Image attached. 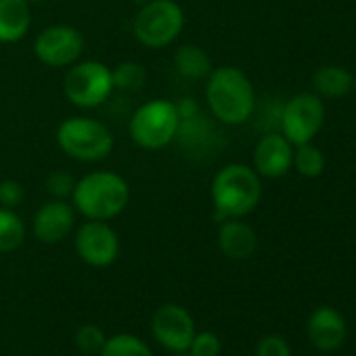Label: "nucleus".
<instances>
[{"mask_svg": "<svg viewBox=\"0 0 356 356\" xmlns=\"http://www.w3.org/2000/svg\"><path fill=\"white\" fill-rule=\"evenodd\" d=\"M206 103L220 124L241 126L256 111L254 84L235 65L214 67L206 78Z\"/></svg>", "mask_w": 356, "mask_h": 356, "instance_id": "nucleus-1", "label": "nucleus"}, {"mask_svg": "<svg viewBox=\"0 0 356 356\" xmlns=\"http://www.w3.org/2000/svg\"><path fill=\"white\" fill-rule=\"evenodd\" d=\"M210 197L216 222L245 218L260 204L262 181L252 165L227 163L212 178Z\"/></svg>", "mask_w": 356, "mask_h": 356, "instance_id": "nucleus-2", "label": "nucleus"}, {"mask_svg": "<svg viewBox=\"0 0 356 356\" xmlns=\"http://www.w3.org/2000/svg\"><path fill=\"white\" fill-rule=\"evenodd\" d=\"M130 202V185L111 170H95L76 181L72 206L86 220H111L120 216Z\"/></svg>", "mask_w": 356, "mask_h": 356, "instance_id": "nucleus-3", "label": "nucleus"}, {"mask_svg": "<svg viewBox=\"0 0 356 356\" xmlns=\"http://www.w3.org/2000/svg\"><path fill=\"white\" fill-rule=\"evenodd\" d=\"M57 145L59 149L76 159V161H101L105 157H109V153L113 151V134L111 130L88 115H72L65 118L59 126H57Z\"/></svg>", "mask_w": 356, "mask_h": 356, "instance_id": "nucleus-4", "label": "nucleus"}, {"mask_svg": "<svg viewBox=\"0 0 356 356\" xmlns=\"http://www.w3.org/2000/svg\"><path fill=\"white\" fill-rule=\"evenodd\" d=\"M181 118L176 105L170 99H151L145 101L132 113L128 122V134L132 143L147 151H157L176 140Z\"/></svg>", "mask_w": 356, "mask_h": 356, "instance_id": "nucleus-5", "label": "nucleus"}, {"mask_svg": "<svg viewBox=\"0 0 356 356\" xmlns=\"http://www.w3.org/2000/svg\"><path fill=\"white\" fill-rule=\"evenodd\" d=\"M185 22L176 0H147L132 19V34L147 49H165L183 34Z\"/></svg>", "mask_w": 356, "mask_h": 356, "instance_id": "nucleus-6", "label": "nucleus"}, {"mask_svg": "<svg viewBox=\"0 0 356 356\" xmlns=\"http://www.w3.org/2000/svg\"><path fill=\"white\" fill-rule=\"evenodd\" d=\"M113 90L111 67L95 59L76 61L63 78V95L78 109H97Z\"/></svg>", "mask_w": 356, "mask_h": 356, "instance_id": "nucleus-7", "label": "nucleus"}, {"mask_svg": "<svg viewBox=\"0 0 356 356\" xmlns=\"http://www.w3.org/2000/svg\"><path fill=\"white\" fill-rule=\"evenodd\" d=\"M84 49H86L84 34L78 28L67 26V24L49 26L40 30L34 40L36 59L42 65L55 67V70H63L80 61L84 55Z\"/></svg>", "mask_w": 356, "mask_h": 356, "instance_id": "nucleus-8", "label": "nucleus"}, {"mask_svg": "<svg viewBox=\"0 0 356 356\" xmlns=\"http://www.w3.org/2000/svg\"><path fill=\"white\" fill-rule=\"evenodd\" d=\"M325 122V105L318 95L300 92L285 101L281 113V134L293 145L312 143Z\"/></svg>", "mask_w": 356, "mask_h": 356, "instance_id": "nucleus-9", "label": "nucleus"}, {"mask_svg": "<svg viewBox=\"0 0 356 356\" xmlns=\"http://www.w3.org/2000/svg\"><path fill=\"white\" fill-rule=\"evenodd\" d=\"M76 254L92 268L111 266L120 256V237L107 220H86L74 237Z\"/></svg>", "mask_w": 356, "mask_h": 356, "instance_id": "nucleus-10", "label": "nucleus"}, {"mask_svg": "<svg viewBox=\"0 0 356 356\" xmlns=\"http://www.w3.org/2000/svg\"><path fill=\"white\" fill-rule=\"evenodd\" d=\"M151 333L161 348L174 354L189 352L195 337V321L187 308L178 304H163L151 318Z\"/></svg>", "mask_w": 356, "mask_h": 356, "instance_id": "nucleus-11", "label": "nucleus"}, {"mask_svg": "<svg viewBox=\"0 0 356 356\" xmlns=\"http://www.w3.org/2000/svg\"><path fill=\"white\" fill-rule=\"evenodd\" d=\"M76 227V210L67 200H49L44 202L32 220V233L38 241L47 245L61 243L70 237Z\"/></svg>", "mask_w": 356, "mask_h": 356, "instance_id": "nucleus-12", "label": "nucleus"}, {"mask_svg": "<svg viewBox=\"0 0 356 356\" xmlns=\"http://www.w3.org/2000/svg\"><path fill=\"white\" fill-rule=\"evenodd\" d=\"M293 165V145L281 132H266L254 147V170L260 178H281Z\"/></svg>", "mask_w": 356, "mask_h": 356, "instance_id": "nucleus-13", "label": "nucleus"}, {"mask_svg": "<svg viewBox=\"0 0 356 356\" xmlns=\"http://www.w3.org/2000/svg\"><path fill=\"white\" fill-rule=\"evenodd\" d=\"M310 343L321 352H335L346 341V318L333 306H318L306 323Z\"/></svg>", "mask_w": 356, "mask_h": 356, "instance_id": "nucleus-14", "label": "nucleus"}, {"mask_svg": "<svg viewBox=\"0 0 356 356\" xmlns=\"http://www.w3.org/2000/svg\"><path fill=\"white\" fill-rule=\"evenodd\" d=\"M218 248L231 260H248L258 248L256 231L241 218L222 220L218 229Z\"/></svg>", "mask_w": 356, "mask_h": 356, "instance_id": "nucleus-15", "label": "nucleus"}, {"mask_svg": "<svg viewBox=\"0 0 356 356\" xmlns=\"http://www.w3.org/2000/svg\"><path fill=\"white\" fill-rule=\"evenodd\" d=\"M32 28L30 0H0V44H15Z\"/></svg>", "mask_w": 356, "mask_h": 356, "instance_id": "nucleus-16", "label": "nucleus"}, {"mask_svg": "<svg viewBox=\"0 0 356 356\" xmlns=\"http://www.w3.org/2000/svg\"><path fill=\"white\" fill-rule=\"evenodd\" d=\"M172 63L176 74L185 80H206L214 70L210 55L197 44H183L174 53Z\"/></svg>", "mask_w": 356, "mask_h": 356, "instance_id": "nucleus-17", "label": "nucleus"}, {"mask_svg": "<svg viewBox=\"0 0 356 356\" xmlns=\"http://www.w3.org/2000/svg\"><path fill=\"white\" fill-rule=\"evenodd\" d=\"M312 86L318 97L341 99L354 86V76L341 65H323L312 76Z\"/></svg>", "mask_w": 356, "mask_h": 356, "instance_id": "nucleus-18", "label": "nucleus"}, {"mask_svg": "<svg viewBox=\"0 0 356 356\" xmlns=\"http://www.w3.org/2000/svg\"><path fill=\"white\" fill-rule=\"evenodd\" d=\"M26 233L24 218L15 210L0 206V254L17 252L26 241Z\"/></svg>", "mask_w": 356, "mask_h": 356, "instance_id": "nucleus-19", "label": "nucleus"}, {"mask_svg": "<svg viewBox=\"0 0 356 356\" xmlns=\"http://www.w3.org/2000/svg\"><path fill=\"white\" fill-rule=\"evenodd\" d=\"M113 88L122 92H136L147 84V70L138 61H122L111 67Z\"/></svg>", "mask_w": 356, "mask_h": 356, "instance_id": "nucleus-20", "label": "nucleus"}, {"mask_svg": "<svg viewBox=\"0 0 356 356\" xmlns=\"http://www.w3.org/2000/svg\"><path fill=\"white\" fill-rule=\"evenodd\" d=\"M99 356H153V352L140 337L130 333H120L105 341Z\"/></svg>", "mask_w": 356, "mask_h": 356, "instance_id": "nucleus-21", "label": "nucleus"}, {"mask_svg": "<svg viewBox=\"0 0 356 356\" xmlns=\"http://www.w3.org/2000/svg\"><path fill=\"white\" fill-rule=\"evenodd\" d=\"M293 165L296 170L306 176V178H316L323 174L325 170V155L318 147H314L312 143L306 145H298V149L293 151Z\"/></svg>", "mask_w": 356, "mask_h": 356, "instance_id": "nucleus-22", "label": "nucleus"}, {"mask_svg": "<svg viewBox=\"0 0 356 356\" xmlns=\"http://www.w3.org/2000/svg\"><path fill=\"white\" fill-rule=\"evenodd\" d=\"M105 341H107V337H105L103 329L99 325H92V323L82 325L76 333V346L82 354H90V356L97 354L99 356Z\"/></svg>", "mask_w": 356, "mask_h": 356, "instance_id": "nucleus-23", "label": "nucleus"}, {"mask_svg": "<svg viewBox=\"0 0 356 356\" xmlns=\"http://www.w3.org/2000/svg\"><path fill=\"white\" fill-rule=\"evenodd\" d=\"M44 187L53 200H70L76 187V178L65 170H53L47 174Z\"/></svg>", "mask_w": 356, "mask_h": 356, "instance_id": "nucleus-24", "label": "nucleus"}, {"mask_svg": "<svg viewBox=\"0 0 356 356\" xmlns=\"http://www.w3.org/2000/svg\"><path fill=\"white\" fill-rule=\"evenodd\" d=\"M220 350H222V341L212 331L195 333V337L189 346L191 356H220Z\"/></svg>", "mask_w": 356, "mask_h": 356, "instance_id": "nucleus-25", "label": "nucleus"}, {"mask_svg": "<svg viewBox=\"0 0 356 356\" xmlns=\"http://www.w3.org/2000/svg\"><path fill=\"white\" fill-rule=\"evenodd\" d=\"M26 197V189L19 181H13V178H5L0 181V206L3 208H11L15 210Z\"/></svg>", "mask_w": 356, "mask_h": 356, "instance_id": "nucleus-26", "label": "nucleus"}, {"mask_svg": "<svg viewBox=\"0 0 356 356\" xmlns=\"http://www.w3.org/2000/svg\"><path fill=\"white\" fill-rule=\"evenodd\" d=\"M256 356H291L289 343L279 335H266L256 346Z\"/></svg>", "mask_w": 356, "mask_h": 356, "instance_id": "nucleus-27", "label": "nucleus"}, {"mask_svg": "<svg viewBox=\"0 0 356 356\" xmlns=\"http://www.w3.org/2000/svg\"><path fill=\"white\" fill-rule=\"evenodd\" d=\"M174 105H176V111H178V118H181V120H189V118H195L197 113H202L200 103L195 99H191V97L174 101Z\"/></svg>", "mask_w": 356, "mask_h": 356, "instance_id": "nucleus-28", "label": "nucleus"}, {"mask_svg": "<svg viewBox=\"0 0 356 356\" xmlns=\"http://www.w3.org/2000/svg\"><path fill=\"white\" fill-rule=\"evenodd\" d=\"M174 356H191L189 352H181V354H174Z\"/></svg>", "mask_w": 356, "mask_h": 356, "instance_id": "nucleus-29", "label": "nucleus"}, {"mask_svg": "<svg viewBox=\"0 0 356 356\" xmlns=\"http://www.w3.org/2000/svg\"><path fill=\"white\" fill-rule=\"evenodd\" d=\"M352 90L356 92V76H354V86H352Z\"/></svg>", "mask_w": 356, "mask_h": 356, "instance_id": "nucleus-30", "label": "nucleus"}, {"mask_svg": "<svg viewBox=\"0 0 356 356\" xmlns=\"http://www.w3.org/2000/svg\"><path fill=\"white\" fill-rule=\"evenodd\" d=\"M30 3H42V0H30Z\"/></svg>", "mask_w": 356, "mask_h": 356, "instance_id": "nucleus-31", "label": "nucleus"}]
</instances>
